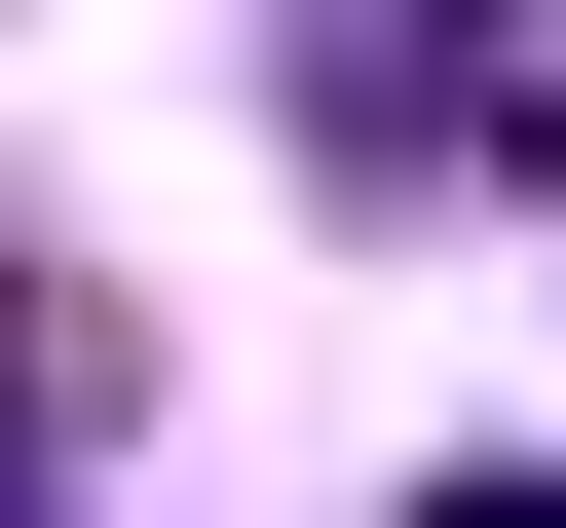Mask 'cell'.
I'll return each mask as SVG.
<instances>
[{
	"label": "cell",
	"mask_w": 566,
	"mask_h": 528,
	"mask_svg": "<svg viewBox=\"0 0 566 528\" xmlns=\"http://www.w3.org/2000/svg\"><path fill=\"white\" fill-rule=\"evenodd\" d=\"M39 415H114V303H39V264H0V453Z\"/></svg>",
	"instance_id": "obj_2"
},
{
	"label": "cell",
	"mask_w": 566,
	"mask_h": 528,
	"mask_svg": "<svg viewBox=\"0 0 566 528\" xmlns=\"http://www.w3.org/2000/svg\"><path fill=\"white\" fill-rule=\"evenodd\" d=\"M453 151H528V189H566V0H453Z\"/></svg>",
	"instance_id": "obj_1"
},
{
	"label": "cell",
	"mask_w": 566,
	"mask_h": 528,
	"mask_svg": "<svg viewBox=\"0 0 566 528\" xmlns=\"http://www.w3.org/2000/svg\"><path fill=\"white\" fill-rule=\"evenodd\" d=\"M416 528H566V490H416Z\"/></svg>",
	"instance_id": "obj_3"
}]
</instances>
